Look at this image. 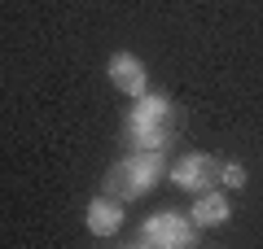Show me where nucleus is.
Returning <instances> with one entry per match:
<instances>
[{"label": "nucleus", "instance_id": "obj_1", "mask_svg": "<svg viewBox=\"0 0 263 249\" xmlns=\"http://www.w3.org/2000/svg\"><path fill=\"white\" fill-rule=\"evenodd\" d=\"M158 175H162V157H158V149H132L123 162L110 166L105 188H110V197L127 201V197H145L154 184H158Z\"/></svg>", "mask_w": 263, "mask_h": 249}, {"label": "nucleus", "instance_id": "obj_2", "mask_svg": "<svg viewBox=\"0 0 263 249\" xmlns=\"http://www.w3.org/2000/svg\"><path fill=\"white\" fill-rule=\"evenodd\" d=\"M171 105L162 96H141V105L127 114V144L132 149H162L171 136Z\"/></svg>", "mask_w": 263, "mask_h": 249}, {"label": "nucleus", "instance_id": "obj_3", "mask_svg": "<svg viewBox=\"0 0 263 249\" xmlns=\"http://www.w3.org/2000/svg\"><path fill=\"white\" fill-rule=\"evenodd\" d=\"M171 179H176L180 188L202 193V188H215L219 179H224V162H215V157H206V153H189V157H180V162L171 166Z\"/></svg>", "mask_w": 263, "mask_h": 249}, {"label": "nucleus", "instance_id": "obj_4", "mask_svg": "<svg viewBox=\"0 0 263 249\" xmlns=\"http://www.w3.org/2000/svg\"><path fill=\"white\" fill-rule=\"evenodd\" d=\"M141 245L154 249H180V245H193V227H189L180 214H154L141 232Z\"/></svg>", "mask_w": 263, "mask_h": 249}, {"label": "nucleus", "instance_id": "obj_5", "mask_svg": "<svg viewBox=\"0 0 263 249\" xmlns=\"http://www.w3.org/2000/svg\"><path fill=\"white\" fill-rule=\"evenodd\" d=\"M110 83L127 96H145V66L132 53H114L110 57Z\"/></svg>", "mask_w": 263, "mask_h": 249}, {"label": "nucleus", "instance_id": "obj_6", "mask_svg": "<svg viewBox=\"0 0 263 249\" xmlns=\"http://www.w3.org/2000/svg\"><path fill=\"white\" fill-rule=\"evenodd\" d=\"M119 223H123L119 197H97V201L88 205V232H92V236H114Z\"/></svg>", "mask_w": 263, "mask_h": 249}, {"label": "nucleus", "instance_id": "obj_7", "mask_svg": "<svg viewBox=\"0 0 263 249\" xmlns=\"http://www.w3.org/2000/svg\"><path fill=\"white\" fill-rule=\"evenodd\" d=\"M193 223H202V227H219V223H228V197L224 193H202L193 201Z\"/></svg>", "mask_w": 263, "mask_h": 249}, {"label": "nucleus", "instance_id": "obj_8", "mask_svg": "<svg viewBox=\"0 0 263 249\" xmlns=\"http://www.w3.org/2000/svg\"><path fill=\"white\" fill-rule=\"evenodd\" d=\"M219 184H228V188H241V184H246V171H241V166H224V179H219Z\"/></svg>", "mask_w": 263, "mask_h": 249}]
</instances>
